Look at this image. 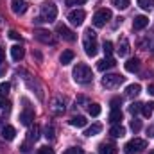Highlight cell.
Instances as JSON below:
<instances>
[{
  "instance_id": "6da1fadb",
  "label": "cell",
  "mask_w": 154,
  "mask_h": 154,
  "mask_svg": "<svg viewBox=\"0 0 154 154\" xmlns=\"http://www.w3.org/2000/svg\"><path fill=\"white\" fill-rule=\"evenodd\" d=\"M72 75H74V81H75L77 84H88V82L93 81L91 68L88 65H84V63H79L77 65L75 68H74V72H72Z\"/></svg>"
},
{
  "instance_id": "7a4b0ae2",
  "label": "cell",
  "mask_w": 154,
  "mask_h": 154,
  "mask_svg": "<svg viewBox=\"0 0 154 154\" xmlns=\"http://www.w3.org/2000/svg\"><path fill=\"white\" fill-rule=\"evenodd\" d=\"M143 149H147V140H142V138H133L124 147L125 154H138V152H142Z\"/></svg>"
},
{
  "instance_id": "3957f363",
  "label": "cell",
  "mask_w": 154,
  "mask_h": 154,
  "mask_svg": "<svg viewBox=\"0 0 154 154\" xmlns=\"http://www.w3.org/2000/svg\"><path fill=\"white\" fill-rule=\"evenodd\" d=\"M124 81H125V77L118 75V74H106L102 77V86L108 90H113V88H118Z\"/></svg>"
},
{
  "instance_id": "277c9868",
  "label": "cell",
  "mask_w": 154,
  "mask_h": 154,
  "mask_svg": "<svg viewBox=\"0 0 154 154\" xmlns=\"http://www.w3.org/2000/svg\"><path fill=\"white\" fill-rule=\"evenodd\" d=\"M111 16H113V14H111L109 9H106V7H104V9H99V11L93 14V25H95V27H104V25L111 20Z\"/></svg>"
},
{
  "instance_id": "5b68a950",
  "label": "cell",
  "mask_w": 154,
  "mask_h": 154,
  "mask_svg": "<svg viewBox=\"0 0 154 154\" xmlns=\"http://www.w3.org/2000/svg\"><path fill=\"white\" fill-rule=\"evenodd\" d=\"M56 16H57V7L52 2H45L41 5V18L45 22H52V20H56Z\"/></svg>"
},
{
  "instance_id": "8992f818",
  "label": "cell",
  "mask_w": 154,
  "mask_h": 154,
  "mask_svg": "<svg viewBox=\"0 0 154 154\" xmlns=\"http://www.w3.org/2000/svg\"><path fill=\"white\" fill-rule=\"evenodd\" d=\"M34 38L38 41H41V43H45V45H54L56 43V39L52 38V34L48 31H45V29H36L34 31Z\"/></svg>"
},
{
  "instance_id": "52a82bcc",
  "label": "cell",
  "mask_w": 154,
  "mask_h": 154,
  "mask_svg": "<svg viewBox=\"0 0 154 154\" xmlns=\"http://www.w3.org/2000/svg\"><path fill=\"white\" fill-rule=\"evenodd\" d=\"M56 32L65 39V41H75V38H77L75 32H74V31H70V29H68L66 25H63V23H59V25L56 27Z\"/></svg>"
},
{
  "instance_id": "ba28073f",
  "label": "cell",
  "mask_w": 154,
  "mask_h": 154,
  "mask_svg": "<svg viewBox=\"0 0 154 154\" xmlns=\"http://www.w3.org/2000/svg\"><path fill=\"white\" fill-rule=\"evenodd\" d=\"M84 18H86V13H84L82 9H74V11H70V14H68L70 23H72V25H77V27L82 25Z\"/></svg>"
},
{
  "instance_id": "9c48e42d",
  "label": "cell",
  "mask_w": 154,
  "mask_h": 154,
  "mask_svg": "<svg viewBox=\"0 0 154 154\" xmlns=\"http://www.w3.org/2000/svg\"><path fill=\"white\" fill-rule=\"evenodd\" d=\"M84 52H86L90 57L97 56L99 47H97V41H95V38H84Z\"/></svg>"
},
{
  "instance_id": "30bf717a",
  "label": "cell",
  "mask_w": 154,
  "mask_h": 154,
  "mask_svg": "<svg viewBox=\"0 0 154 154\" xmlns=\"http://www.w3.org/2000/svg\"><path fill=\"white\" fill-rule=\"evenodd\" d=\"M147 25H149V18H147V16H143V14L134 16V20H133V29H134V31H142V29H145Z\"/></svg>"
},
{
  "instance_id": "8fae6325",
  "label": "cell",
  "mask_w": 154,
  "mask_h": 154,
  "mask_svg": "<svg viewBox=\"0 0 154 154\" xmlns=\"http://www.w3.org/2000/svg\"><path fill=\"white\" fill-rule=\"evenodd\" d=\"M116 63L113 57H104V59H100L99 63H97V68L100 70V72H106V70H109V68H113Z\"/></svg>"
},
{
  "instance_id": "7c38bea8",
  "label": "cell",
  "mask_w": 154,
  "mask_h": 154,
  "mask_svg": "<svg viewBox=\"0 0 154 154\" xmlns=\"http://www.w3.org/2000/svg\"><path fill=\"white\" fill-rule=\"evenodd\" d=\"M14 136H16V129L13 125H4L2 127V138L4 140L11 142V140H14Z\"/></svg>"
},
{
  "instance_id": "4fadbf2b",
  "label": "cell",
  "mask_w": 154,
  "mask_h": 154,
  "mask_svg": "<svg viewBox=\"0 0 154 154\" xmlns=\"http://www.w3.org/2000/svg\"><path fill=\"white\" fill-rule=\"evenodd\" d=\"M34 120V111L32 109H25V111H22V115H20V122L23 124V125H31V122Z\"/></svg>"
},
{
  "instance_id": "5bb4252c",
  "label": "cell",
  "mask_w": 154,
  "mask_h": 154,
  "mask_svg": "<svg viewBox=\"0 0 154 154\" xmlns=\"http://www.w3.org/2000/svg\"><path fill=\"white\" fill-rule=\"evenodd\" d=\"M140 91H142V86H140V84H129V86L125 88V97L134 99Z\"/></svg>"
},
{
  "instance_id": "9a60e30c",
  "label": "cell",
  "mask_w": 154,
  "mask_h": 154,
  "mask_svg": "<svg viewBox=\"0 0 154 154\" xmlns=\"http://www.w3.org/2000/svg\"><path fill=\"white\" fill-rule=\"evenodd\" d=\"M11 7L14 14H22L25 11V0H11Z\"/></svg>"
},
{
  "instance_id": "2e32d148",
  "label": "cell",
  "mask_w": 154,
  "mask_h": 154,
  "mask_svg": "<svg viewBox=\"0 0 154 154\" xmlns=\"http://www.w3.org/2000/svg\"><path fill=\"white\" fill-rule=\"evenodd\" d=\"M23 54H25L23 47H20V45H14V47H11V57H13L14 61H20V59L23 57Z\"/></svg>"
},
{
  "instance_id": "e0dca14e",
  "label": "cell",
  "mask_w": 154,
  "mask_h": 154,
  "mask_svg": "<svg viewBox=\"0 0 154 154\" xmlns=\"http://www.w3.org/2000/svg\"><path fill=\"white\" fill-rule=\"evenodd\" d=\"M50 109H52V113H54V115H61V113L65 111V102H61V99H54V102H52Z\"/></svg>"
},
{
  "instance_id": "ac0fdd59",
  "label": "cell",
  "mask_w": 154,
  "mask_h": 154,
  "mask_svg": "<svg viewBox=\"0 0 154 154\" xmlns=\"http://www.w3.org/2000/svg\"><path fill=\"white\" fill-rule=\"evenodd\" d=\"M74 57H75V54H74L72 50H65V52L59 56V61H61V65H70V63L74 61Z\"/></svg>"
},
{
  "instance_id": "d6986e66",
  "label": "cell",
  "mask_w": 154,
  "mask_h": 154,
  "mask_svg": "<svg viewBox=\"0 0 154 154\" xmlns=\"http://www.w3.org/2000/svg\"><path fill=\"white\" fill-rule=\"evenodd\" d=\"M138 68H140V59H136V57H133V59H127V63H125V70L127 72H138Z\"/></svg>"
},
{
  "instance_id": "ffe728a7",
  "label": "cell",
  "mask_w": 154,
  "mask_h": 154,
  "mask_svg": "<svg viewBox=\"0 0 154 154\" xmlns=\"http://www.w3.org/2000/svg\"><path fill=\"white\" fill-rule=\"evenodd\" d=\"M99 154H116V147L113 143H100L99 145Z\"/></svg>"
},
{
  "instance_id": "44dd1931",
  "label": "cell",
  "mask_w": 154,
  "mask_h": 154,
  "mask_svg": "<svg viewBox=\"0 0 154 154\" xmlns=\"http://www.w3.org/2000/svg\"><path fill=\"white\" fill-rule=\"evenodd\" d=\"M109 134H111L113 138H122V136L125 134V127H122L120 124H115V125L109 129Z\"/></svg>"
},
{
  "instance_id": "7402d4cb",
  "label": "cell",
  "mask_w": 154,
  "mask_h": 154,
  "mask_svg": "<svg viewBox=\"0 0 154 154\" xmlns=\"http://www.w3.org/2000/svg\"><path fill=\"white\" fill-rule=\"evenodd\" d=\"M116 52H118V56H127L129 54V41L124 38L122 41H120V45H118V48H116Z\"/></svg>"
},
{
  "instance_id": "603a6c76",
  "label": "cell",
  "mask_w": 154,
  "mask_h": 154,
  "mask_svg": "<svg viewBox=\"0 0 154 154\" xmlns=\"http://www.w3.org/2000/svg\"><path fill=\"white\" fill-rule=\"evenodd\" d=\"M154 113V102H147V104H142V115L145 118H151Z\"/></svg>"
},
{
  "instance_id": "cb8c5ba5",
  "label": "cell",
  "mask_w": 154,
  "mask_h": 154,
  "mask_svg": "<svg viewBox=\"0 0 154 154\" xmlns=\"http://www.w3.org/2000/svg\"><path fill=\"white\" fill-rule=\"evenodd\" d=\"M86 124H88V120H86L84 116H81V115L70 118V125H74V127H84Z\"/></svg>"
},
{
  "instance_id": "d4e9b609",
  "label": "cell",
  "mask_w": 154,
  "mask_h": 154,
  "mask_svg": "<svg viewBox=\"0 0 154 154\" xmlns=\"http://www.w3.org/2000/svg\"><path fill=\"white\" fill-rule=\"evenodd\" d=\"M100 131H102V125H100V124H93L91 127H88V129L84 131V134H86V136H95V134H99Z\"/></svg>"
},
{
  "instance_id": "484cf974",
  "label": "cell",
  "mask_w": 154,
  "mask_h": 154,
  "mask_svg": "<svg viewBox=\"0 0 154 154\" xmlns=\"http://www.w3.org/2000/svg\"><path fill=\"white\" fill-rule=\"evenodd\" d=\"M120 120H122V111H120V109H111V113H109V122L115 125V124H120Z\"/></svg>"
},
{
  "instance_id": "4316f807",
  "label": "cell",
  "mask_w": 154,
  "mask_h": 154,
  "mask_svg": "<svg viewBox=\"0 0 154 154\" xmlns=\"http://www.w3.org/2000/svg\"><path fill=\"white\" fill-rule=\"evenodd\" d=\"M111 4L115 5L116 9H127L131 5V0H111Z\"/></svg>"
},
{
  "instance_id": "83f0119b",
  "label": "cell",
  "mask_w": 154,
  "mask_h": 154,
  "mask_svg": "<svg viewBox=\"0 0 154 154\" xmlns=\"http://www.w3.org/2000/svg\"><path fill=\"white\" fill-rule=\"evenodd\" d=\"M138 5L143 11H151V9H154V0H138Z\"/></svg>"
},
{
  "instance_id": "f1b7e54d",
  "label": "cell",
  "mask_w": 154,
  "mask_h": 154,
  "mask_svg": "<svg viewBox=\"0 0 154 154\" xmlns=\"http://www.w3.org/2000/svg\"><path fill=\"white\" fill-rule=\"evenodd\" d=\"M100 111H102V109H100L99 104H88V113H90L91 116H99Z\"/></svg>"
},
{
  "instance_id": "f546056e",
  "label": "cell",
  "mask_w": 154,
  "mask_h": 154,
  "mask_svg": "<svg viewBox=\"0 0 154 154\" xmlns=\"http://www.w3.org/2000/svg\"><path fill=\"white\" fill-rule=\"evenodd\" d=\"M38 138H39V127L34 125V127H31V131H29V142H36Z\"/></svg>"
},
{
  "instance_id": "4dcf8cb0",
  "label": "cell",
  "mask_w": 154,
  "mask_h": 154,
  "mask_svg": "<svg viewBox=\"0 0 154 154\" xmlns=\"http://www.w3.org/2000/svg\"><path fill=\"white\" fill-rule=\"evenodd\" d=\"M102 50H104L106 57H111V54H113V43H111V41H104V45H102Z\"/></svg>"
},
{
  "instance_id": "1f68e13d",
  "label": "cell",
  "mask_w": 154,
  "mask_h": 154,
  "mask_svg": "<svg viewBox=\"0 0 154 154\" xmlns=\"http://www.w3.org/2000/svg\"><path fill=\"white\" fill-rule=\"evenodd\" d=\"M11 90V84L9 82H0V97H5Z\"/></svg>"
},
{
  "instance_id": "d6a6232c",
  "label": "cell",
  "mask_w": 154,
  "mask_h": 154,
  "mask_svg": "<svg viewBox=\"0 0 154 154\" xmlns=\"http://www.w3.org/2000/svg\"><path fill=\"white\" fill-rule=\"evenodd\" d=\"M129 111H131L133 115H136V113H140V111H142V104H140V102H133V104L129 106Z\"/></svg>"
},
{
  "instance_id": "836d02e7",
  "label": "cell",
  "mask_w": 154,
  "mask_h": 154,
  "mask_svg": "<svg viewBox=\"0 0 154 154\" xmlns=\"http://www.w3.org/2000/svg\"><path fill=\"white\" fill-rule=\"evenodd\" d=\"M45 138H47V140H54V138H56V136H54V127H52V125H47V127H45Z\"/></svg>"
},
{
  "instance_id": "e575fe53",
  "label": "cell",
  "mask_w": 154,
  "mask_h": 154,
  "mask_svg": "<svg viewBox=\"0 0 154 154\" xmlns=\"http://www.w3.org/2000/svg\"><path fill=\"white\" fill-rule=\"evenodd\" d=\"M131 129H133L134 133H138V131L142 129V122L136 120V118H133V120H131Z\"/></svg>"
},
{
  "instance_id": "d590c367",
  "label": "cell",
  "mask_w": 154,
  "mask_h": 154,
  "mask_svg": "<svg viewBox=\"0 0 154 154\" xmlns=\"http://www.w3.org/2000/svg\"><path fill=\"white\" fill-rule=\"evenodd\" d=\"M111 109H120V104H122V99L120 97H115V99H111Z\"/></svg>"
},
{
  "instance_id": "8d00e7d4",
  "label": "cell",
  "mask_w": 154,
  "mask_h": 154,
  "mask_svg": "<svg viewBox=\"0 0 154 154\" xmlns=\"http://www.w3.org/2000/svg\"><path fill=\"white\" fill-rule=\"evenodd\" d=\"M63 154H84V151L81 147H70V149H66Z\"/></svg>"
},
{
  "instance_id": "74e56055",
  "label": "cell",
  "mask_w": 154,
  "mask_h": 154,
  "mask_svg": "<svg viewBox=\"0 0 154 154\" xmlns=\"http://www.w3.org/2000/svg\"><path fill=\"white\" fill-rule=\"evenodd\" d=\"M9 106H11V104H9L5 99L0 97V109H2V111H9Z\"/></svg>"
},
{
  "instance_id": "f35d334b",
  "label": "cell",
  "mask_w": 154,
  "mask_h": 154,
  "mask_svg": "<svg viewBox=\"0 0 154 154\" xmlns=\"http://www.w3.org/2000/svg\"><path fill=\"white\" fill-rule=\"evenodd\" d=\"M66 2V5H81V4H84V2H88V0H65Z\"/></svg>"
},
{
  "instance_id": "ab89813d",
  "label": "cell",
  "mask_w": 154,
  "mask_h": 154,
  "mask_svg": "<svg viewBox=\"0 0 154 154\" xmlns=\"http://www.w3.org/2000/svg\"><path fill=\"white\" fill-rule=\"evenodd\" d=\"M38 154H54V149H50V147H39Z\"/></svg>"
},
{
  "instance_id": "60d3db41",
  "label": "cell",
  "mask_w": 154,
  "mask_h": 154,
  "mask_svg": "<svg viewBox=\"0 0 154 154\" xmlns=\"http://www.w3.org/2000/svg\"><path fill=\"white\" fill-rule=\"evenodd\" d=\"M86 38H97V34H95V31H91V29H86Z\"/></svg>"
},
{
  "instance_id": "b9f144b4",
  "label": "cell",
  "mask_w": 154,
  "mask_h": 154,
  "mask_svg": "<svg viewBox=\"0 0 154 154\" xmlns=\"http://www.w3.org/2000/svg\"><path fill=\"white\" fill-rule=\"evenodd\" d=\"M9 38L11 39H20V34L16 31H9Z\"/></svg>"
},
{
  "instance_id": "7bdbcfd3",
  "label": "cell",
  "mask_w": 154,
  "mask_h": 154,
  "mask_svg": "<svg viewBox=\"0 0 154 154\" xmlns=\"http://www.w3.org/2000/svg\"><path fill=\"white\" fill-rule=\"evenodd\" d=\"M4 57H5V50H4V48H0V63L4 61Z\"/></svg>"
},
{
  "instance_id": "ee69618b",
  "label": "cell",
  "mask_w": 154,
  "mask_h": 154,
  "mask_svg": "<svg viewBox=\"0 0 154 154\" xmlns=\"http://www.w3.org/2000/svg\"><path fill=\"white\" fill-rule=\"evenodd\" d=\"M149 93H151V95H154V86H149Z\"/></svg>"
},
{
  "instance_id": "f6af8a7d",
  "label": "cell",
  "mask_w": 154,
  "mask_h": 154,
  "mask_svg": "<svg viewBox=\"0 0 154 154\" xmlns=\"http://www.w3.org/2000/svg\"><path fill=\"white\" fill-rule=\"evenodd\" d=\"M149 154H154V151H151V152H149Z\"/></svg>"
}]
</instances>
